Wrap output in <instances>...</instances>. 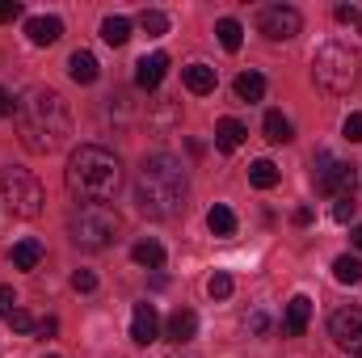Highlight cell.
I'll return each instance as SVG.
<instances>
[{
	"label": "cell",
	"mask_w": 362,
	"mask_h": 358,
	"mask_svg": "<svg viewBox=\"0 0 362 358\" xmlns=\"http://www.w3.org/2000/svg\"><path fill=\"white\" fill-rule=\"evenodd\" d=\"M17 131H21V144L30 152L47 156V152H55V148L68 144V135H72V110H68V101L55 89L34 85V89H25L17 97Z\"/></svg>",
	"instance_id": "obj_1"
},
{
	"label": "cell",
	"mask_w": 362,
	"mask_h": 358,
	"mask_svg": "<svg viewBox=\"0 0 362 358\" xmlns=\"http://www.w3.org/2000/svg\"><path fill=\"white\" fill-rule=\"evenodd\" d=\"M189 198V178L173 152H152L135 169V202L148 219H173L185 211Z\"/></svg>",
	"instance_id": "obj_2"
},
{
	"label": "cell",
	"mask_w": 362,
	"mask_h": 358,
	"mask_svg": "<svg viewBox=\"0 0 362 358\" xmlns=\"http://www.w3.org/2000/svg\"><path fill=\"white\" fill-rule=\"evenodd\" d=\"M122 185V161L101 148V144H81L68 156V190L85 202H105Z\"/></svg>",
	"instance_id": "obj_3"
},
{
	"label": "cell",
	"mask_w": 362,
	"mask_h": 358,
	"mask_svg": "<svg viewBox=\"0 0 362 358\" xmlns=\"http://www.w3.org/2000/svg\"><path fill=\"white\" fill-rule=\"evenodd\" d=\"M312 76L316 85L329 93H350L362 76V55L346 42H325L316 55H312Z\"/></svg>",
	"instance_id": "obj_4"
},
{
	"label": "cell",
	"mask_w": 362,
	"mask_h": 358,
	"mask_svg": "<svg viewBox=\"0 0 362 358\" xmlns=\"http://www.w3.org/2000/svg\"><path fill=\"white\" fill-rule=\"evenodd\" d=\"M68 232L81 249H105L118 236V211L105 207V202H85L81 211H72Z\"/></svg>",
	"instance_id": "obj_5"
},
{
	"label": "cell",
	"mask_w": 362,
	"mask_h": 358,
	"mask_svg": "<svg viewBox=\"0 0 362 358\" xmlns=\"http://www.w3.org/2000/svg\"><path fill=\"white\" fill-rule=\"evenodd\" d=\"M0 190H4V202H8V211L17 219H34L42 211V185H38V178L30 169H17V165L4 169L0 173Z\"/></svg>",
	"instance_id": "obj_6"
},
{
	"label": "cell",
	"mask_w": 362,
	"mask_h": 358,
	"mask_svg": "<svg viewBox=\"0 0 362 358\" xmlns=\"http://www.w3.org/2000/svg\"><path fill=\"white\" fill-rule=\"evenodd\" d=\"M316 190L329 194V198H354V185H358V169L337 161L333 152H316Z\"/></svg>",
	"instance_id": "obj_7"
},
{
	"label": "cell",
	"mask_w": 362,
	"mask_h": 358,
	"mask_svg": "<svg viewBox=\"0 0 362 358\" xmlns=\"http://www.w3.org/2000/svg\"><path fill=\"white\" fill-rule=\"evenodd\" d=\"M257 30H262L270 42H286V38H295V34L303 30V17H299V8H291V4H266V8L257 13Z\"/></svg>",
	"instance_id": "obj_8"
},
{
	"label": "cell",
	"mask_w": 362,
	"mask_h": 358,
	"mask_svg": "<svg viewBox=\"0 0 362 358\" xmlns=\"http://www.w3.org/2000/svg\"><path fill=\"white\" fill-rule=\"evenodd\" d=\"M329 333L337 346H346L350 354H362V308H341L329 316Z\"/></svg>",
	"instance_id": "obj_9"
},
{
	"label": "cell",
	"mask_w": 362,
	"mask_h": 358,
	"mask_svg": "<svg viewBox=\"0 0 362 358\" xmlns=\"http://www.w3.org/2000/svg\"><path fill=\"white\" fill-rule=\"evenodd\" d=\"M156 333H160L156 308H152V304H135V312H131V337H135L139 346H148V342H156Z\"/></svg>",
	"instance_id": "obj_10"
},
{
	"label": "cell",
	"mask_w": 362,
	"mask_h": 358,
	"mask_svg": "<svg viewBox=\"0 0 362 358\" xmlns=\"http://www.w3.org/2000/svg\"><path fill=\"white\" fill-rule=\"evenodd\" d=\"M165 72H169V55H144L139 64H135V85L139 89H156L160 81H165Z\"/></svg>",
	"instance_id": "obj_11"
},
{
	"label": "cell",
	"mask_w": 362,
	"mask_h": 358,
	"mask_svg": "<svg viewBox=\"0 0 362 358\" xmlns=\"http://www.w3.org/2000/svg\"><path fill=\"white\" fill-rule=\"evenodd\" d=\"M59 34H64V21L59 17H30L25 21V38L34 47H51V42H59Z\"/></svg>",
	"instance_id": "obj_12"
},
{
	"label": "cell",
	"mask_w": 362,
	"mask_h": 358,
	"mask_svg": "<svg viewBox=\"0 0 362 358\" xmlns=\"http://www.w3.org/2000/svg\"><path fill=\"white\" fill-rule=\"evenodd\" d=\"M68 76H72L76 85H93V81L101 76L97 55H93V51H72V59H68Z\"/></svg>",
	"instance_id": "obj_13"
},
{
	"label": "cell",
	"mask_w": 362,
	"mask_h": 358,
	"mask_svg": "<svg viewBox=\"0 0 362 358\" xmlns=\"http://www.w3.org/2000/svg\"><path fill=\"white\" fill-rule=\"evenodd\" d=\"M245 135H249V131H245V122L223 118V122L215 127V148H219V152H236V148L245 144Z\"/></svg>",
	"instance_id": "obj_14"
},
{
	"label": "cell",
	"mask_w": 362,
	"mask_h": 358,
	"mask_svg": "<svg viewBox=\"0 0 362 358\" xmlns=\"http://www.w3.org/2000/svg\"><path fill=\"white\" fill-rule=\"evenodd\" d=\"M308 321H312V299H308V295H295V299L286 304V333L299 337V333L308 329Z\"/></svg>",
	"instance_id": "obj_15"
},
{
	"label": "cell",
	"mask_w": 362,
	"mask_h": 358,
	"mask_svg": "<svg viewBox=\"0 0 362 358\" xmlns=\"http://www.w3.org/2000/svg\"><path fill=\"white\" fill-rule=\"evenodd\" d=\"M194 333H198V316L189 308H177L169 316V342H194Z\"/></svg>",
	"instance_id": "obj_16"
},
{
	"label": "cell",
	"mask_w": 362,
	"mask_h": 358,
	"mask_svg": "<svg viewBox=\"0 0 362 358\" xmlns=\"http://www.w3.org/2000/svg\"><path fill=\"white\" fill-rule=\"evenodd\" d=\"M181 76H185V89L189 93H215V68L211 64H189Z\"/></svg>",
	"instance_id": "obj_17"
},
{
	"label": "cell",
	"mask_w": 362,
	"mask_h": 358,
	"mask_svg": "<svg viewBox=\"0 0 362 358\" xmlns=\"http://www.w3.org/2000/svg\"><path fill=\"white\" fill-rule=\"evenodd\" d=\"M131 262H135V266H148V270H160L165 266V245H160V241H139V245L131 249Z\"/></svg>",
	"instance_id": "obj_18"
},
{
	"label": "cell",
	"mask_w": 362,
	"mask_h": 358,
	"mask_svg": "<svg viewBox=\"0 0 362 358\" xmlns=\"http://www.w3.org/2000/svg\"><path fill=\"white\" fill-rule=\"evenodd\" d=\"M8 262H13V270H34L42 262V245L38 241H17L13 253H8Z\"/></svg>",
	"instance_id": "obj_19"
},
{
	"label": "cell",
	"mask_w": 362,
	"mask_h": 358,
	"mask_svg": "<svg viewBox=\"0 0 362 358\" xmlns=\"http://www.w3.org/2000/svg\"><path fill=\"white\" fill-rule=\"evenodd\" d=\"M206 228H211L215 236H232V232H236V215H232V207L215 202V207L206 211Z\"/></svg>",
	"instance_id": "obj_20"
},
{
	"label": "cell",
	"mask_w": 362,
	"mask_h": 358,
	"mask_svg": "<svg viewBox=\"0 0 362 358\" xmlns=\"http://www.w3.org/2000/svg\"><path fill=\"white\" fill-rule=\"evenodd\" d=\"M236 97L240 101H262L266 97V76L262 72H240L236 76Z\"/></svg>",
	"instance_id": "obj_21"
},
{
	"label": "cell",
	"mask_w": 362,
	"mask_h": 358,
	"mask_svg": "<svg viewBox=\"0 0 362 358\" xmlns=\"http://www.w3.org/2000/svg\"><path fill=\"white\" fill-rule=\"evenodd\" d=\"M333 278H337L341 287H358V282H362V262H358V258H350V253H346V258H337V262H333Z\"/></svg>",
	"instance_id": "obj_22"
},
{
	"label": "cell",
	"mask_w": 362,
	"mask_h": 358,
	"mask_svg": "<svg viewBox=\"0 0 362 358\" xmlns=\"http://www.w3.org/2000/svg\"><path fill=\"white\" fill-rule=\"evenodd\" d=\"M101 38H105L110 47H122V42L131 38V21H127V17H105V21H101Z\"/></svg>",
	"instance_id": "obj_23"
},
{
	"label": "cell",
	"mask_w": 362,
	"mask_h": 358,
	"mask_svg": "<svg viewBox=\"0 0 362 358\" xmlns=\"http://www.w3.org/2000/svg\"><path fill=\"white\" fill-rule=\"evenodd\" d=\"M139 30H144L148 38H160V34H169V17H165L160 8H144V13H139Z\"/></svg>",
	"instance_id": "obj_24"
},
{
	"label": "cell",
	"mask_w": 362,
	"mask_h": 358,
	"mask_svg": "<svg viewBox=\"0 0 362 358\" xmlns=\"http://www.w3.org/2000/svg\"><path fill=\"white\" fill-rule=\"evenodd\" d=\"M215 34H219L223 51H240V42H245V30H240V21H232V17H223V21L215 25Z\"/></svg>",
	"instance_id": "obj_25"
},
{
	"label": "cell",
	"mask_w": 362,
	"mask_h": 358,
	"mask_svg": "<svg viewBox=\"0 0 362 358\" xmlns=\"http://www.w3.org/2000/svg\"><path fill=\"white\" fill-rule=\"evenodd\" d=\"M262 131H266V139H270V144H286V139H291V122H286L278 110H270V114H266Z\"/></svg>",
	"instance_id": "obj_26"
},
{
	"label": "cell",
	"mask_w": 362,
	"mask_h": 358,
	"mask_svg": "<svg viewBox=\"0 0 362 358\" xmlns=\"http://www.w3.org/2000/svg\"><path fill=\"white\" fill-rule=\"evenodd\" d=\"M249 181H253L257 190H274V185H278V169H274L270 161H253V165H249Z\"/></svg>",
	"instance_id": "obj_27"
},
{
	"label": "cell",
	"mask_w": 362,
	"mask_h": 358,
	"mask_svg": "<svg viewBox=\"0 0 362 358\" xmlns=\"http://www.w3.org/2000/svg\"><path fill=\"white\" fill-rule=\"evenodd\" d=\"M206 295H211V299H228V295H232V274H223V270H219V274H211Z\"/></svg>",
	"instance_id": "obj_28"
},
{
	"label": "cell",
	"mask_w": 362,
	"mask_h": 358,
	"mask_svg": "<svg viewBox=\"0 0 362 358\" xmlns=\"http://www.w3.org/2000/svg\"><path fill=\"white\" fill-rule=\"evenodd\" d=\"M8 325H13L17 333H34V329H38V321H34L25 308H13V312H8Z\"/></svg>",
	"instance_id": "obj_29"
},
{
	"label": "cell",
	"mask_w": 362,
	"mask_h": 358,
	"mask_svg": "<svg viewBox=\"0 0 362 358\" xmlns=\"http://www.w3.org/2000/svg\"><path fill=\"white\" fill-rule=\"evenodd\" d=\"M72 287L89 295V291H97V274H93V270H76V274H72Z\"/></svg>",
	"instance_id": "obj_30"
},
{
	"label": "cell",
	"mask_w": 362,
	"mask_h": 358,
	"mask_svg": "<svg viewBox=\"0 0 362 358\" xmlns=\"http://www.w3.org/2000/svg\"><path fill=\"white\" fill-rule=\"evenodd\" d=\"M337 21H341V25H358L362 30V8H354V4H337Z\"/></svg>",
	"instance_id": "obj_31"
},
{
	"label": "cell",
	"mask_w": 362,
	"mask_h": 358,
	"mask_svg": "<svg viewBox=\"0 0 362 358\" xmlns=\"http://www.w3.org/2000/svg\"><path fill=\"white\" fill-rule=\"evenodd\" d=\"M333 219H337V224H350V219H354V198H337Z\"/></svg>",
	"instance_id": "obj_32"
},
{
	"label": "cell",
	"mask_w": 362,
	"mask_h": 358,
	"mask_svg": "<svg viewBox=\"0 0 362 358\" xmlns=\"http://www.w3.org/2000/svg\"><path fill=\"white\" fill-rule=\"evenodd\" d=\"M245 325H249V333H257V337H262V333H270V316H266V312H249V321H245Z\"/></svg>",
	"instance_id": "obj_33"
},
{
	"label": "cell",
	"mask_w": 362,
	"mask_h": 358,
	"mask_svg": "<svg viewBox=\"0 0 362 358\" xmlns=\"http://www.w3.org/2000/svg\"><path fill=\"white\" fill-rule=\"evenodd\" d=\"M341 131H346V139H350V144H362V114H350Z\"/></svg>",
	"instance_id": "obj_34"
},
{
	"label": "cell",
	"mask_w": 362,
	"mask_h": 358,
	"mask_svg": "<svg viewBox=\"0 0 362 358\" xmlns=\"http://www.w3.org/2000/svg\"><path fill=\"white\" fill-rule=\"evenodd\" d=\"M13 17H21V4L17 0H0V21H13Z\"/></svg>",
	"instance_id": "obj_35"
},
{
	"label": "cell",
	"mask_w": 362,
	"mask_h": 358,
	"mask_svg": "<svg viewBox=\"0 0 362 358\" xmlns=\"http://www.w3.org/2000/svg\"><path fill=\"white\" fill-rule=\"evenodd\" d=\"M13 304H17L13 287H0V316H8V312H13Z\"/></svg>",
	"instance_id": "obj_36"
},
{
	"label": "cell",
	"mask_w": 362,
	"mask_h": 358,
	"mask_svg": "<svg viewBox=\"0 0 362 358\" xmlns=\"http://www.w3.org/2000/svg\"><path fill=\"white\" fill-rule=\"evenodd\" d=\"M8 114H17V101H13L8 93L0 89V118H8Z\"/></svg>",
	"instance_id": "obj_37"
},
{
	"label": "cell",
	"mask_w": 362,
	"mask_h": 358,
	"mask_svg": "<svg viewBox=\"0 0 362 358\" xmlns=\"http://www.w3.org/2000/svg\"><path fill=\"white\" fill-rule=\"evenodd\" d=\"M291 219H295V224H299V228H308V224H312V207H299V211H295V215H291Z\"/></svg>",
	"instance_id": "obj_38"
},
{
	"label": "cell",
	"mask_w": 362,
	"mask_h": 358,
	"mask_svg": "<svg viewBox=\"0 0 362 358\" xmlns=\"http://www.w3.org/2000/svg\"><path fill=\"white\" fill-rule=\"evenodd\" d=\"M55 329H59V325H55V321H51V316H47V321H38V329H34V333H38V337H51V333H55Z\"/></svg>",
	"instance_id": "obj_39"
},
{
	"label": "cell",
	"mask_w": 362,
	"mask_h": 358,
	"mask_svg": "<svg viewBox=\"0 0 362 358\" xmlns=\"http://www.w3.org/2000/svg\"><path fill=\"white\" fill-rule=\"evenodd\" d=\"M354 245H358V249H362V224H358V228H354Z\"/></svg>",
	"instance_id": "obj_40"
},
{
	"label": "cell",
	"mask_w": 362,
	"mask_h": 358,
	"mask_svg": "<svg viewBox=\"0 0 362 358\" xmlns=\"http://www.w3.org/2000/svg\"><path fill=\"white\" fill-rule=\"evenodd\" d=\"M47 358H59V354H47Z\"/></svg>",
	"instance_id": "obj_41"
},
{
	"label": "cell",
	"mask_w": 362,
	"mask_h": 358,
	"mask_svg": "<svg viewBox=\"0 0 362 358\" xmlns=\"http://www.w3.org/2000/svg\"><path fill=\"white\" fill-rule=\"evenodd\" d=\"M354 358H362V354H354Z\"/></svg>",
	"instance_id": "obj_42"
}]
</instances>
